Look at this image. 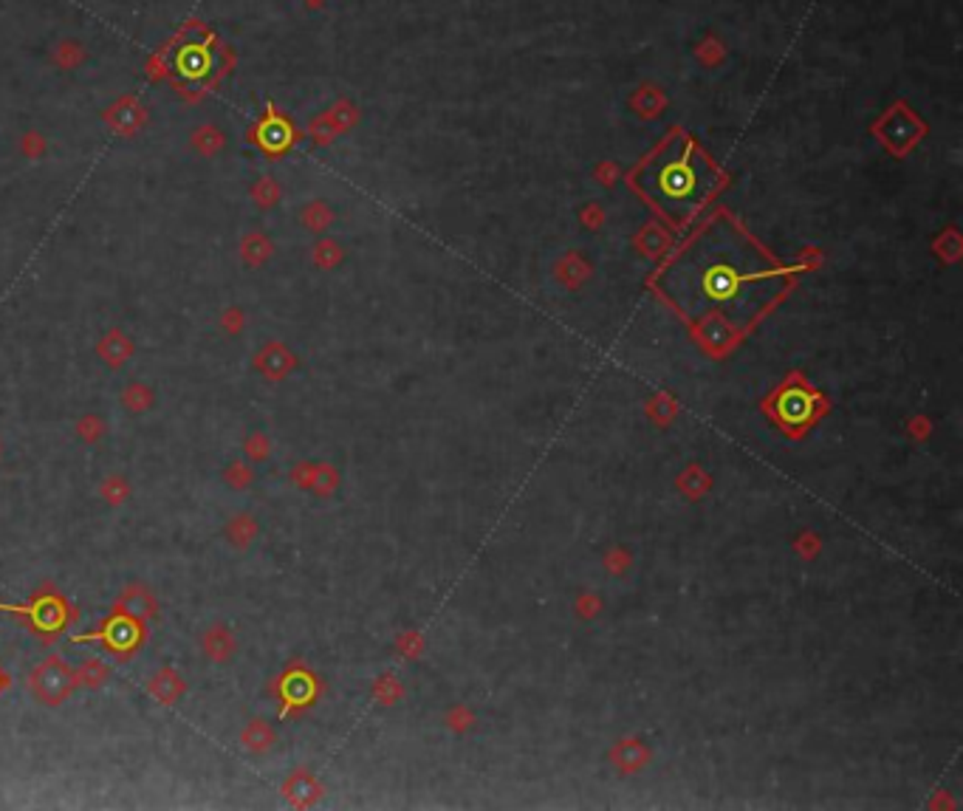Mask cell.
<instances>
[{
	"label": "cell",
	"mask_w": 963,
	"mask_h": 811,
	"mask_svg": "<svg viewBox=\"0 0 963 811\" xmlns=\"http://www.w3.org/2000/svg\"><path fill=\"white\" fill-rule=\"evenodd\" d=\"M788 272L738 224L718 216L664 263L656 286L689 322L718 317L731 328H746L783 297Z\"/></svg>",
	"instance_id": "obj_1"
},
{
	"label": "cell",
	"mask_w": 963,
	"mask_h": 811,
	"mask_svg": "<svg viewBox=\"0 0 963 811\" xmlns=\"http://www.w3.org/2000/svg\"><path fill=\"white\" fill-rule=\"evenodd\" d=\"M633 184L672 224H687L715 196V190L721 187V172L689 137L672 133L635 170Z\"/></svg>",
	"instance_id": "obj_2"
},
{
	"label": "cell",
	"mask_w": 963,
	"mask_h": 811,
	"mask_svg": "<svg viewBox=\"0 0 963 811\" xmlns=\"http://www.w3.org/2000/svg\"><path fill=\"white\" fill-rule=\"evenodd\" d=\"M76 687V675L63 656H48L29 675V690L40 704H63Z\"/></svg>",
	"instance_id": "obj_3"
},
{
	"label": "cell",
	"mask_w": 963,
	"mask_h": 811,
	"mask_svg": "<svg viewBox=\"0 0 963 811\" xmlns=\"http://www.w3.org/2000/svg\"><path fill=\"white\" fill-rule=\"evenodd\" d=\"M91 639L105 642L110 650H117V653H130V650H136L139 642H142V628H139V620H133V616H125V613H117L100 633L76 636L74 642H91Z\"/></svg>",
	"instance_id": "obj_4"
},
{
	"label": "cell",
	"mask_w": 963,
	"mask_h": 811,
	"mask_svg": "<svg viewBox=\"0 0 963 811\" xmlns=\"http://www.w3.org/2000/svg\"><path fill=\"white\" fill-rule=\"evenodd\" d=\"M0 611H14V613H26L31 625L40 633H54L60 630L68 620V608L57 600V596H40L31 605L21 608V605H0Z\"/></svg>",
	"instance_id": "obj_5"
},
{
	"label": "cell",
	"mask_w": 963,
	"mask_h": 811,
	"mask_svg": "<svg viewBox=\"0 0 963 811\" xmlns=\"http://www.w3.org/2000/svg\"><path fill=\"white\" fill-rule=\"evenodd\" d=\"M215 66H218V57L212 54L209 46H201V43L181 46L179 54H176V71L184 76V80H192V83H198V80H204V76H209L212 71H215Z\"/></svg>",
	"instance_id": "obj_6"
},
{
	"label": "cell",
	"mask_w": 963,
	"mask_h": 811,
	"mask_svg": "<svg viewBox=\"0 0 963 811\" xmlns=\"http://www.w3.org/2000/svg\"><path fill=\"white\" fill-rule=\"evenodd\" d=\"M113 611L144 622V620H150L153 613H156V600H153V594H150L144 586H127V588L119 594V600L113 603Z\"/></svg>",
	"instance_id": "obj_7"
},
{
	"label": "cell",
	"mask_w": 963,
	"mask_h": 811,
	"mask_svg": "<svg viewBox=\"0 0 963 811\" xmlns=\"http://www.w3.org/2000/svg\"><path fill=\"white\" fill-rule=\"evenodd\" d=\"M201 648L212 662H226L235 653V636L226 625H209L201 633Z\"/></svg>",
	"instance_id": "obj_8"
},
{
	"label": "cell",
	"mask_w": 963,
	"mask_h": 811,
	"mask_svg": "<svg viewBox=\"0 0 963 811\" xmlns=\"http://www.w3.org/2000/svg\"><path fill=\"white\" fill-rule=\"evenodd\" d=\"M184 690H187L184 679H181V675L172 670V667L159 670V673L150 679V695H153L156 701H162V704H176L181 695H184Z\"/></svg>",
	"instance_id": "obj_9"
},
{
	"label": "cell",
	"mask_w": 963,
	"mask_h": 811,
	"mask_svg": "<svg viewBox=\"0 0 963 811\" xmlns=\"http://www.w3.org/2000/svg\"><path fill=\"white\" fill-rule=\"evenodd\" d=\"M814 413V401L811 396H808L805 391L794 388L788 391L783 399H780V416L785 424H792V428H800V424H805L808 419H811Z\"/></svg>",
	"instance_id": "obj_10"
},
{
	"label": "cell",
	"mask_w": 963,
	"mask_h": 811,
	"mask_svg": "<svg viewBox=\"0 0 963 811\" xmlns=\"http://www.w3.org/2000/svg\"><path fill=\"white\" fill-rule=\"evenodd\" d=\"M241 744L249 752H266L268 746L275 744V732L263 718H255V721H249L246 729L241 732Z\"/></svg>",
	"instance_id": "obj_11"
},
{
	"label": "cell",
	"mask_w": 963,
	"mask_h": 811,
	"mask_svg": "<svg viewBox=\"0 0 963 811\" xmlns=\"http://www.w3.org/2000/svg\"><path fill=\"white\" fill-rule=\"evenodd\" d=\"M258 139H260V145H263L266 150L280 153V150H285L288 145H292V130H288V125H285L283 119H268V122L260 128Z\"/></svg>",
	"instance_id": "obj_12"
},
{
	"label": "cell",
	"mask_w": 963,
	"mask_h": 811,
	"mask_svg": "<svg viewBox=\"0 0 963 811\" xmlns=\"http://www.w3.org/2000/svg\"><path fill=\"white\" fill-rule=\"evenodd\" d=\"M255 534H258V524H255V517H252V515H238V517H232V520H229V524H226V537H229V543L238 546V549H243V546L252 543Z\"/></svg>",
	"instance_id": "obj_13"
},
{
	"label": "cell",
	"mask_w": 963,
	"mask_h": 811,
	"mask_svg": "<svg viewBox=\"0 0 963 811\" xmlns=\"http://www.w3.org/2000/svg\"><path fill=\"white\" fill-rule=\"evenodd\" d=\"M108 665L102 662V659H88L80 670H74V675H76V684H83V687H88V690H93V687H102L105 684V679H108Z\"/></svg>",
	"instance_id": "obj_14"
},
{
	"label": "cell",
	"mask_w": 963,
	"mask_h": 811,
	"mask_svg": "<svg viewBox=\"0 0 963 811\" xmlns=\"http://www.w3.org/2000/svg\"><path fill=\"white\" fill-rule=\"evenodd\" d=\"M311 690H314V684H311L308 675H302V673L288 675V679L283 682V699L288 704H302L308 695H311Z\"/></svg>",
	"instance_id": "obj_15"
},
{
	"label": "cell",
	"mask_w": 963,
	"mask_h": 811,
	"mask_svg": "<svg viewBox=\"0 0 963 811\" xmlns=\"http://www.w3.org/2000/svg\"><path fill=\"white\" fill-rule=\"evenodd\" d=\"M102 357L108 359V365H113V368H119V365H125V359L130 357V345L122 334H110L105 342H102Z\"/></svg>",
	"instance_id": "obj_16"
},
{
	"label": "cell",
	"mask_w": 963,
	"mask_h": 811,
	"mask_svg": "<svg viewBox=\"0 0 963 811\" xmlns=\"http://www.w3.org/2000/svg\"><path fill=\"white\" fill-rule=\"evenodd\" d=\"M122 401H125V408L127 410H133V413H139V410H147L150 408V401H153V393L147 391V384H139V382H133L130 384V388L122 393Z\"/></svg>",
	"instance_id": "obj_17"
},
{
	"label": "cell",
	"mask_w": 963,
	"mask_h": 811,
	"mask_svg": "<svg viewBox=\"0 0 963 811\" xmlns=\"http://www.w3.org/2000/svg\"><path fill=\"white\" fill-rule=\"evenodd\" d=\"M252 470H249L246 467V463H229V470H226V484L229 487H235V489H243V487H249V484H252Z\"/></svg>",
	"instance_id": "obj_18"
},
{
	"label": "cell",
	"mask_w": 963,
	"mask_h": 811,
	"mask_svg": "<svg viewBox=\"0 0 963 811\" xmlns=\"http://www.w3.org/2000/svg\"><path fill=\"white\" fill-rule=\"evenodd\" d=\"M102 495L110 500V504H122V500L127 498V484H125V478L113 475V478L108 480V484L102 487Z\"/></svg>",
	"instance_id": "obj_19"
},
{
	"label": "cell",
	"mask_w": 963,
	"mask_h": 811,
	"mask_svg": "<svg viewBox=\"0 0 963 811\" xmlns=\"http://www.w3.org/2000/svg\"><path fill=\"white\" fill-rule=\"evenodd\" d=\"M102 433H105V424H102V419L88 416V419H83V421H80V436H83V438L96 441V438H100Z\"/></svg>",
	"instance_id": "obj_20"
},
{
	"label": "cell",
	"mask_w": 963,
	"mask_h": 811,
	"mask_svg": "<svg viewBox=\"0 0 963 811\" xmlns=\"http://www.w3.org/2000/svg\"><path fill=\"white\" fill-rule=\"evenodd\" d=\"M246 453H249V458H255V461L266 458V441H263V433H255L252 438L246 441Z\"/></svg>",
	"instance_id": "obj_21"
},
{
	"label": "cell",
	"mask_w": 963,
	"mask_h": 811,
	"mask_svg": "<svg viewBox=\"0 0 963 811\" xmlns=\"http://www.w3.org/2000/svg\"><path fill=\"white\" fill-rule=\"evenodd\" d=\"M0 687H4V675H0Z\"/></svg>",
	"instance_id": "obj_22"
},
{
	"label": "cell",
	"mask_w": 963,
	"mask_h": 811,
	"mask_svg": "<svg viewBox=\"0 0 963 811\" xmlns=\"http://www.w3.org/2000/svg\"><path fill=\"white\" fill-rule=\"evenodd\" d=\"M0 450H4V447H0Z\"/></svg>",
	"instance_id": "obj_23"
}]
</instances>
